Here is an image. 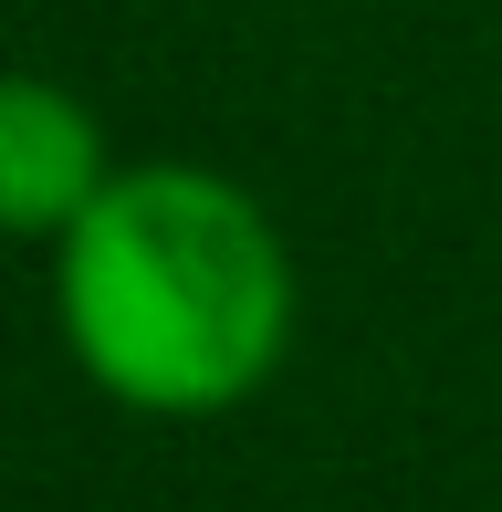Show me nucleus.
Segmentation results:
<instances>
[{
  "label": "nucleus",
  "mask_w": 502,
  "mask_h": 512,
  "mask_svg": "<svg viewBox=\"0 0 502 512\" xmlns=\"http://www.w3.org/2000/svg\"><path fill=\"white\" fill-rule=\"evenodd\" d=\"M53 324L95 398L136 418H220L293 345V251L220 168H116L53 241Z\"/></svg>",
  "instance_id": "f257e3e1"
},
{
  "label": "nucleus",
  "mask_w": 502,
  "mask_h": 512,
  "mask_svg": "<svg viewBox=\"0 0 502 512\" xmlns=\"http://www.w3.org/2000/svg\"><path fill=\"white\" fill-rule=\"evenodd\" d=\"M105 178H116V157L74 84L0 74V241H63Z\"/></svg>",
  "instance_id": "f03ea898"
}]
</instances>
